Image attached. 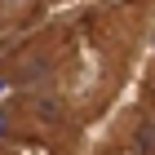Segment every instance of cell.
Masks as SVG:
<instances>
[{"label":"cell","instance_id":"obj_1","mask_svg":"<svg viewBox=\"0 0 155 155\" xmlns=\"http://www.w3.org/2000/svg\"><path fill=\"white\" fill-rule=\"evenodd\" d=\"M45 0H0V31H13V27H22L31 13L40 9Z\"/></svg>","mask_w":155,"mask_h":155},{"label":"cell","instance_id":"obj_2","mask_svg":"<svg viewBox=\"0 0 155 155\" xmlns=\"http://www.w3.org/2000/svg\"><path fill=\"white\" fill-rule=\"evenodd\" d=\"M0 155H22V151H0Z\"/></svg>","mask_w":155,"mask_h":155},{"label":"cell","instance_id":"obj_3","mask_svg":"<svg viewBox=\"0 0 155 155\" xmlns=\"http://www.w3.org/2000/svg\"><path fill=\"white\" fill-rule=\"evenodd\" d=\"M151 137H155V133H151Z\"/></svg>","mask_w":155,"mask_h":155}]
</instances>
